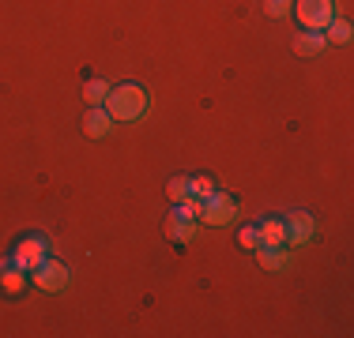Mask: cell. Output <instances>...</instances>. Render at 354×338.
<instances>
[{
  "mask_svg": "<svg viewBox=\"0 0 354 338\" xmlns=\"http://www.w3.org/2000/svg\"><path fill=\"white\" fill-rule=\"evenodd\" d=\"M113 117L106 113V106H91L87 109V117H83V132L91 135V139H106L109 132H113Z\"/></svg>",
  "mask_w": 354,
  "mask_h": 338,
  "instance_id": "obj_9",
  "label": "cell"
},
{
  "mask_svg": "<svg viewBox=\"0 0 354 338\" xmlns=\"http://www.w3.org/2000/svg\"><path fill=\"white\" fill-rule=\"evenodd\" d=\"M109 95V83L106 79H87L83 83V98H87V106H102Z\"/></svg>",
  "mask_w": 354,
  "mask_h": 338,
  "instance_id": "obj_14",
  "label": "cell"
},
{
  "mask_svg": "<svg viewBox=\"0 0 354 338\" xmlns=\"http://www.w3.org/2000/svg\"><path fill=\"white\" fill-rule=\"evenodd\" d=\"M313 233H317V222H313V215H309V210H290V215L283 218V237H286V244H290V248L309 244V241H313Z\"/></svg>",
  "mask_w": 354,
  "mask_h": 338,
  "instance_id": "obj_5",
  "label": "cell"
},
{
  "mask_svg": "<svg viewBox=\"0 0 354 338\" xmlns=\"http://www.w3.org/2000/svg\"><path fill=\"white\" fill-rule=\"evenodd\" d=\"M30 282V270H23L19 264H15L12 256H4L0 259V286H4V293H23V286Z\"/></svg>",
  "mask_w": 354,
  "mask_h": 338,
  "instance_id": "obj_7",
  "label": "cell"
},
{
  "mask_svg": "<svg viewBox=\"0 0 354 338\" xmlns=\"http://www.w3.org/2000/svg\"><path fill=\"white\" fill-rule=\"evenodd\" d=\"M257 233H260V244L264 248H283L286 237H283V218H260L257 222Z\"/></svg>",
  "mask_w": 354,
  "mask_h": 338,
  "instance_id": "obj_11",
  "label": "cell"
},
{
  "mask_svg": "<svg viewBox=\"0 0 354 338\" xmlns=\"http://www.w3.org/2000/svg\"><path fill=\"white\" fill-rule=\"evenodd\" d=\"M257 264L264 270H283L286 264H290V252H286V244H283V248H264V244H260V248H257Z\"/></svg>",
  "mask_w": 354,
  "mask_h": 338,
  "instance_id": "obj_12",
  "label": "cell"
},
{
  "mask_svg": "<svg viewBox=\"0 0 354 338\" xmlns=\"http://www.w3.org/2000/svg\"><path fill=\"white\" fill-rule=\"evenodd\" d=\"M324 41H335V46H347L351 41V23L347 19H332L324 27Z\"/></svg>",
  "mask_w": 354,
  "mask_h": 338,
  "instance_id": "obj_15",
  "label": "cell"
},
{
  "mask_svg": "<svg viewBox=\"0 0 354 338\" xmlns=\"http://www.w3.org/2000/svg\"><path fill=\"white\" fill-rule=\"evenodd\" d=\"M196 230H200L196 218H181V215H174V210H170V218H166V241L192 244V241H196Z\"/></svg>",
  "mask_w": 354,
  "mask_h": 338,
  "instance_id": "obj_8",
  "label": "cell"
},
{
  "mask_svg": "<svg viewBox=\"0 0 354 338\" xmlns=\"http://www.w3.org/2000/svg\"><path fill=\"white\" fill-rule=\"evenodd\" d=\"M212 192H215V181H212V177H189V199H192V203H204Z\"/></svg>",
  "mask_w": 354,
  "mask_h": 338,
  "instance_id": "obj_13",
  "label": "cell"
},
{
  "mask_svg": "<svg viewBox=\"0 0 354 338\" xmlns=\"http://www.w3.org/2000/svg\"><path fill=\"white\" fill-rule=\"evenodd\" d=\"M324 30H301L298 38H294V53L298 57H320L324 53Z\"/></svg>",
  "mask_w": 354,
  "mask_h": 338,
  "instance_id": "obj_10",
  "label": "cell"
},
{
  "mask_svg": "<svg viewBox=\"0 0 354 338\" xmlns=\"http://www.w3.org/2000/svg\"><path fill=\"white\" fill-rule=\"evenodd\" d=\"M102 106H106V113L113 117V121L132 124V121H140V117L147 113L151 98H147V90H143L140 83H121V87H109Z\"/></svg>",
  "mask_w": 354,
  "mask_h": 338,
  "instance_id": "obj_1",
  "label": "cell"
},
{
  "mask_svg": "<svg viewBox=\"0 0 354 338\" xmlns=\"http://www.w3.org/2000/svg\"><path fill=\"white\" fill-rule=\"evenodd\" d=\"M294 0H264V12L272 15V19H283V15H290Z\"/></svg>",
  "mask_w": 354,
  "mask_h": 338,
  "instance_id": "obj_17",
  "label": "cell"
},
{
  "mask_svg": "<svg viewBox=\"0 0 354 338\" xmlns=\"http://www.w3.org/2000/svg\"><path fill=\"white\" fill-rule=\"evenodd\" d=\"M200 222L204 226H230L234 218H238V203H234V196H226V192H212L204 203H200Z\"/></svg>",
  "mask_w": 354,
  "mask_h": 338,
  "instance_id": "obj_3",
  "label": "cell"
},
{
  "mask_svg": "<svg viewBox=\"0 0 354 338\" xmlns=\"http://www.w3.org/2000/svg\"><path fill=\"white\" fill-rule=\"evenodd\" d=\"M46 256H49V241H46L41 233H27L19 244H15V252H12V259H15V264H19L23 270L38 267Z\"/></svg>",
  "mask_w": 354,
  "mask_h": 338,
  "instance_id": "obj_6",
  "label": "cell"
},
{
  "mask_svg": "<svg viewBox=\"0 0 354 338\" xmlns=\"http://www.w3.org/2000/svg\"><path fill=\"white\" fill-rule=\"evenodd\" d=\"M238 241H241V248H252V252H257V248H260V233H257V222H252V226H241Z\"/></svg>",
  "mask_w": 354,
  "mask_h": 338,
  "instance_id": "obj_18",
  "label": "cell"
},
{
  "mask_svg": "<svg viewBox=\"0 0 354 338\" xmlns=\"http://www.w3.org/2000/svg\"><path fill=\"white\" fill-rule=\"evenodd\" d=\"M306 30H324L335 19V0H294L290 8Z\"/></svg>",
  "mask_w": 354,
  "mask_h": 338,
  "instance_id": "obj_2",
  "label": "cell"
},
{
  "mask_svg": "<svg viewBox=\"0 0 354 338\" xmlns=\"http://www.w3.org/2000/svg\"><path fill=\"white\" fill-rule=\"evenodd\" d=\"M30 282H35L41 293H61L64 286H68V267H64L61 259L46 256L38 267H30Z\"/></svg>",
  "mask_w": 354,
  "mask_h": 338,
  "instance_id": "obj_4",
  "label": "cell"
},
{
  "mask_svg": "<svg viewBox=\"0 0 354 338\" xmlns=\"http://www.w3.org/2000/svg\"><path fill=\"white\" fill-rule=\"evenodd\" d=\"M166 196H170V203L189 199V177H170V184H166Z\"/></svg>",
  "mask_w": 354,
  "mask_h": 338,
  "instance_id": "obj_16",
  "label": "cell"
}]
</instances>
